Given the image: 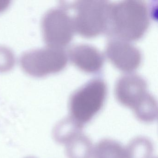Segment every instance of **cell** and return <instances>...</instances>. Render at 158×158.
<instances>
[{
    "mask_svg": "<svg viewBox=\"0 0 158 158\" xmlns=\"http://www.w3.org/2000/svg\"><path fill=\"white\" fill-rule=\"evenodd\" d=\"M67 55L75 65L86 73L98 72L104 63L102 53L89 44L79 43L73 45L68 50Z\"/></svg>",
    "mask_w": 158,
    "mask_h": 158,
    "instance_id": "obj_8",
    "label": "cell"
},
{
    "mask_svg": "<svg viewBox=\"0 0 158 158\" xmlns=\"http://www.w3.org/2000/svg\"><path fill=\"white\" fill-rule=\"evenodd\" d=\"M94 147L90 139L83 134L78 135L66 144L68 158H92Z\"/></svg>",
    "mask_w": 158,
    "mask_h": 158,
    "instance_id": "obj_10",
    "label": "cell"
},
{
    "mask_svg": "<svg viewBox=\"0 0 158 158\" xmlns=\"http://www.w3.org/2000/svg\"><path fill=\"white\" fill-rule=\"evenodd\" d=\"M110 4L106 1H78L66 4L74 11L72 17L75 32L87 38L106 32Z\"/></svg>",
    "mask_w": 158,
    "mask_h": 158,
    "instance_id": "obj_3",
    "label": "cell"
},
{
    "mask_svg": "<svg viewBox=\"0 0 158 158\" xmlns=\"http://www.w3.org/2000/svg\"></svg>",
    "mask_w": 158,
    "mask_h": 158,
    "instance_id": "obj_17",
    "label": "cell"
},
{
    "mask_svg": "<svg viewBox=\"0 0 158 158\" xmlns=\"http://www.w3.org/2000/svg\"><path fill=\"white\" fill-rule=\"evenodd\" d=\"M107 93V85L103 79H91L70 97V117L83 126L89 123L103 107Z\"/></svg>",
    "mask_w": 158,
    "mask_h": 158,
    "instance_id": "obj_2",
    "label": "cell"
},
{
    "mask_svg": "<svg viewBox=\"0 0 158 158\" xmlns=\"http://www.w3.org/2000/svg\"><path fill=\"white\" fill-rule=\"evenodd\" d=\"M10 1L9 0H0V12L7 9L10 5Z\"/></svg>",
    "mask_w": 158,
    "mask_h": 158,
    "instance_id": "obj_15",
    "label": "cell"
},
{
    "mask_svg": "<svg viewBox=\"0 0 158 158\" xmlns=\"http://www.w3.org/2000/svg\"><path fill=\"white\" fill-rule=\"evenodd\" d=\"M83 127L71 117L65 118L54 127L53 131L54 139L58 143L66 145L77 136L82 134Z\"/></svg>",
    "mask_w": 158,
    "mask_h": 158,
    "instance_id": "obj_9",
    "label": "cell"
},
{
    "mask_svg": "<svg viewBox=\"0 0 158 158\" xmlns=\"http://www.w3.org/2000/svg\"><path fill=\"white\" fill-rule=\"evenodd\" d=\"M136 117L142 122H154L158 116V106L156 100L150 93L145 99L133 110Z\"/></svg>",
    "mask_w": 158,
    "mask_h": 158,
    "instance_id": "obj_13",
    "label": "cell"
},
{
    "mask_svg": "<svg viewBox=\"0 0 158 158\" xmlns=\"http://www.w3.org/2000/svg\"><path fill=\"white\" fill-rule=\"evenodd\" d=\"M15 63V57L11 50L5 46H0V72L11 69Z\"/></svg>",
    "mask_w": 158,
    "mask_h": 158,
    "instance_id": "obj_14",
    "label": "cell"
},
{
    "mask_svg": "<svg viewBox=\"0 0 158 158\" xmlns=\"http://www.w3.org/2000/svg\"><path fill=\"white\" fill-rule=\"evenodd\" d=\"M153 150L149 139L138 137L131 140L125 148L126 158H152Z\"/></svg>",
    "mask_w": 158,
    "mask_h": 158,
    "instance_id": "obj_12",
    "label": "cell"
},
{
    "mask_svg": "<svg viewBox=\"0 0 158 158\" xmlns=\"http://www.w3.org/2000/svg\"><path fill=\"white\" fill-rule=\"evenodd\" d=\"M149 23V9L146 2L127 0L110 2L106 32L113 38L137 40L144 35Z\"/></svg>",
    "mask_w": 158,
    "mask_h": 158,
    "instance_id": "obj_1",
    "label": "cell"
},
{
    "mask_svg": "<svg viewBox=\"0 0 158 158\" xmlns=\"http://www.w3.org/2000/svg\"><path fill=\"white\" fill-rule=\"evenodd\" d=\"M41 24L44 41L49 47L63 48L71 42L75 32L73 17L64 5L46 12Z\"/></svg>",
    "mask_w": 158,
    "mask_h": 158,
    "instance_id": "obj_5",
    "label": "cell"
},
{
    "mask_svg": "<svg viewBox=\"0 0 158 158\" xmlns=\"http://www.w3.org/2000/svg\"></svg>",
    "mask_w": 158,
    "mask_h": 158,
    "instance_id": "obj_16",
    "label": "cell"
},
{
    "mask_svg": "<svg viewBox=\"0 0 158 158\" xmlns=\"http://www.w3.org/2000/svg\"><path fill=\"white\" fill-rule=\"evenodd\" d=\"M68 60L67 53L63 48L47 46L24 52L20 62L27 73L42 77L61 71L66 66Z\"/></svg>",
    "mask_w": 158,
    "mask_h": 158,
    "instance_id": "obj_4",
    "label": "cell"
},
{
    "mask_svg": "<svg viewBox=\"0 0 158 158\" xmlns=\"http://www.w3.org/2000/svg\"><path fill=\"white\" fill-rule=\"evenodd\" d=\"M146 80L135 73L126 74L120 77L114 87V94L118 102L132 110L149 94Z\"/></svg>",
    "mask_w": 158,
    "mask_h": 158,
    "instance_id": "obj_6",
    "label": "cell"
},
{
    "mask_svg": "<svg viewBox=\"0 0 158 158\" xmlns=\"http://www.w3.org/2000/svg\"><path fill=\"white\" fill-rule=\"evenodd\" d=\"M106 56L119 70L129 73L138 68L142 55L139 50L129 41L113 38L106 45Z\"/></svg>",
    "mask_w": 158,
    "mask_h": 158,
    "instance_id": "obj_7",
    "label": "cell"
},
{
    "mask_svg": "<svg viewBox=\"0 0 158 158\" xmlns=\"http://www.w3.org/2000/svg\"><path fill=\"white\" fill-rule=\"evenodd\" d=\"M92 158H126L125 148L115 140L102 139L94 147Z\"/></svg>",
    "mask_w": 158,
    "mask_h": 158,
    "instance_id": "obj_11",
    "label": "cell"
}]
</instances>
